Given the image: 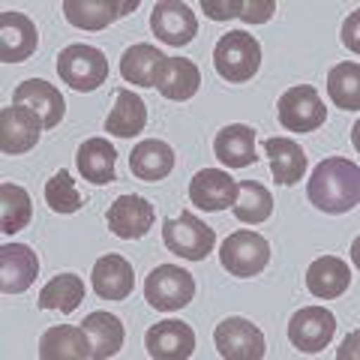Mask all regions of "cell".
I'll list each match as a JSON object with an SVG mask.
<instances>
[{
    "label": "cell",
    "instance_id": "6da1fadb",
    "mask_svg": "<svg viewBox=\"0 0 360 360\" xmlns=\"http://www.w3.org/2000/svg\"><path fill=\"white\" fill-rule=\"evenodd\" d=\"M309 201L324 213H348L360 201V168L345 156H330L315 165L307 186Z\"/></svg>",
    "mask_w": 360,
    "mask_h": 360
},
{
    "label": "cell",
    "instance_id": "7a4b0ae2",
    "mask_svg": "<svg viewBox=\"0 0 360 360\" xmlns=\"http://www.w3.org/2000/svg\"><path fill=\"white\" fill-rule=\"evenodd\" d=\"M213 66H217L219 78L231 84L250 82L262 66V45L246 30H229L213 49Z\"/></svg>",
    "mask_w": 360,
    "mask_h": 360
},
{
    "label": "cell",
    "instance_id": "3957f363",
    "mask_svg": "<svg viewBox=\"0 0 360 360\" xmlns=\"http://www.w3.org/2000/svg\"><path fill=\"white\" fill-rule=\"evenodd\" d=\"M162 243L168 252H174L186 262H205L213 252V243H217V234L207 222H201L195 213H180L174 219L162 222Z\"/></svg>",
    "mask_w": 360,
    "mask_h": 360
},
{
    "label": "cell",
    "instance_id": "277c9868",
    "mask_svg": "<svg viewBox=\"0 0 360 360\" xmlns=\"http://www.w3.org/2000/svg\"><path fill=\"white\" fill-rule=\"evenodd\" d=\"M58 72L60 82L70 84L72 90H82V94H90L99 84H105L108 78V58L94 45H66V49L58 54Z\"/></svg>",
    "mask_w": 360,
    "mask_h": 360
},
{
    "label": "cell",
    "instance_id": "5b68a950",
    "mask_svg": "<svg viewBox=\"0 0 360 360\" xmlns=\"http://www.w3.org/2000/svg\"><path fill=\"white\" fill-rule=\"evenodd\" d=\"M144 297L160 312L184 309L195 297V279L177 264H160L150 270L148 283H144Z\"/></svg>",
    "mask_w": 360,
    "mask_h": 360
},
{
    "label": "cell",
    "instance_id": "8992f818",
    "mask_svg": "<svg viewBox=\"0 0 360 360\" xmlns=\"http://www.w3.org/2000/svg\"><path fill=\"white\" fill-rule=\"evenodd\" d=\"M276 115L288 132H315L328 120V108H324V99L312 84H297L279 96Z\"/></svg>",
    "mask_w": 360,
    "mask_h": 360
},
{
    "label": "cell",
    "instance_id": "52a82bcc",
    "mask_svg": "<svg viewBox=\"0 0 360 360\" xmlns=\"http://www.w3.org/2000/svg\"><path fill=\"white\" fill-rule=\"evenodd\" d=\"M219 262L231 276H258L270 262V243L258 231H234L219 246Z\"/></svg>",
    "mask_w": 360,
    "mask_h": 360
},
{
    "label": "cell",
    "instance_id": "ba28073f",
    "mask_svg": "<svg viewBox=\"0 0 360 360\" xmlns=\"http://www.w3.org/2000/svg\"><path fill=\"white\" fill-rule=\"evenodd\" d=\"M213 342H217L219 357H225V360H262L267 354L264 333L258 330L252 321L238 319V315H231V319L217 324Z\"/></svg>",
    "mask_w": 360,
    "mask_h": 360
},
{
    "label": "cell",
    "instance_id": "9c48e42d",
    "mask_svg": "<svg viewBox=\"0 0 360 360\" xmlns=\"http://www.w3.org/2000/svg\"><path fill=\"white\" fill-rule=\"evenodd\" d=\"M336 333V319L330 309L324 307H303L291 315L288 321V340L295 348L307 354H315L321 348H328Z\"/></svg>",
    "mask_w": 360,
    "mask_h": 360
},
{
    "label": "cell",
    "instance_id": "30bf717a",
    "mask_svg": "<svg viewBox=\"0 0 360 360\" xmlns=\"http://www.w3.org/2000/svg\"><path fill=\"white\" fill-rule=\"evenodd\" d=\"M150 30L156 39H162L165 45H174V49H184L195 39L198 33V18L186 4L180 0H160L153 4L150 13Z\"/></svg>",
    "mask_w": 360,
    "mask_h": 360
},
{
    "label": "cell",
    "instance_id": "8fae6325",
    "mask_svg": "<svg viewBox=\"0 0 360 360\" xmlns=\"http://www.w3.org/2000/svg\"><path fill=\"white\" fill-rule=\"evenodd\" d=\"M42 120L25 105H6L0 111V150L6 156L27 153L39 144Z\"/></svg>",
    "mask_w": 360,
    "mask_h": 360
},
{
    "label": "cell",
    "instance_id": "7c38bea8",
    "mask_svg": "<svg viewBox=\"0 0 360 360\" xmlns=\"http://www.w3.org/2000/svg\"><path fill=\"white\" fill-rule=\"evenodd\" d=\"M139 0H63V15L72 27L103 30L111 21L135 13Z\"/></svg>",
    "mask_w": 360,
    "mask_h": 360
},
{
    "label": "cell",
    "instance_id": "4fadbf2b",
    "mask_svg": "<svg viewBox=\"0 0 360 360\" xmlns=\"http://www.w3.org/2000/svg\"><path fill=\"white\" fill-rule=\"evenodd\" d=\"M153 205L141 195H120L108 205V229L123 240H139L153 229Z\"/></svg>",
    "mask_w": 360,
    "mask_h": 360
},
{
    "label": "cell",
    "instance_id": "5bb4252c",
    "mask_svg": "<svg viewBox=\"0 0 360 360\" xmlns=\"http://www.w3.org/2000/svg\"><path fill=\"white\" fill-rule=\"evenodd\" d=\"M39 276V258L25 243L0 246V291L4 295H21Z\"/></svg>",
    "mask_w": 360,
    "mask_h": 360
},
{
    "label": "cell",
    "instance_id": "9a60e30c",
    "mask_svg": "<svg viewBox=\"0 0 360 360\" xmlns=\"http://www.w3.org/2000/svg\"><path fill=\"white\" fill-rule=\"evenodd\" d=\"M13 105L30 108L33 115L42 120L45 129H54L66 115V103H63L60 90L49 82H42V78H27V82H21L13 94Z\"/></svg>",
    "mask_w": 360,
    "mask_h": 360
},
{
    "label": "cell",
    "instance_id": "2e32d148",
    "mask_svg": "<svg viewBox=\"0 0 360 360\" xmlns=\"http://www.w3.org/2000/svg\"><path fill=\"white\" fill-rule=\"evenodd\" d=\"M144 348L153 360H186L195 352V330L186 321H160L144 333Z\"/></svg>",
    "mask_w": 360,
    "mask_h": 360
},
{
    "label": "cell",
    "instance_id": "e0dca14e",
    "mask_svg": "<svg viewBox=\"0 0 360 360\" xmlns=\"http://www.w3.org/2000/svg\"><path fill=\"white\" fill-rule=\"evenodd\" d=\"M234 198H238V180H234L229 172L205 168V172H198L193 180H189V201L207 213L231 207Z\"/></svg>",
    "mask_w": 360,
    "mask_h": 360
},
{
    "label": "cell",
    "instance_id": "ac0fdd59",
    "mask_svg": "<svg viewBox=\"0 0 360 360\" xmlns=\"http://www.w3.org/2000/svg\"><path fill=\"white\" fill-rule=\"evenodd\" d=\"M39 45V33L33 18L25 13H0V60L21 63L27 60Z\"/></svg>",
    "mask_w": 360,
    "mask_h": 360
},
{
    "label": "cell",
    "instance_id": "d6986e66",
    "mask_svg": "<svg viewBox=\"0 0 360 360\" xmlns=\"http://www.w3.org/2000/svg\"><path fill=\"white\" fill-rule=\"evenodd\" d=\"M90 283H94V291L103 300H127L132 295V285H135L132 264L123 255L108 252L103 258H96Z\"/></svg>",
    "mask_w": 360,
    "mask_h": 360
},
{
    "label": "cell",
    "instance_id": "ffe728a7",
    "mask_svg": "<svg viewBox=\"0 0 360 360\" xmlns=\"http://www.w3.org/2000/svg\"><path fill=\"white\" fill-rule=\"evenodd\" d=\"M348 285H352V270L336 255H321L307 267V288L312 297L333 300L345 295Z\"/></svg>",
    "mask_w": 360,
    "mask_h": 360
},
{
    "label": "cell",
    "instance_id": "44dd1931",
    "mask_svg": "<svg viewBox=\"0 0 360 360\" xmlns=\"http://www.w3.org/2000/svg\"><path fill=\"white\" fill-rule=\"evenodd\" d=\"M39 357L42 360H87V357H94V352H90V340L84 328L58 324V328H49L42 333Z\"/></svg>",
    "mask_w": 360,
    "mask_h": 360
},
{
    "label": "cell",
    "instance_id": "7402d4cb",
    "mask_svg": "<svg viewBox=\"0 0 360 360\" xmlns=\"http://www.w3.org/2000/svg\"><path fill=\"white\" fill-rule=\"evenodd\" d=\"M213 153L229 168H246L255 162V129L246 123H229L213 139Z\"/></svg>",
    "mask_w": 360,
    "mask_h": 360
},
{
    "label": "cell",
    "instance_id": "603a6c76",
    "mask_svg": "<svg viewBox=\"0 0 360 360\" xmlns=\"http://www.w3.org/2000/svg\"><path fill=\"white\" fill-rule=\"evenodd\" d=\"M172 168H174V150L160 139L139 141L129 153V172L139 180H148V184L165 180L172 174Z\"/></svg>",
    "mask_w": 360,
    "mask_h": 360
},
{
    "label": "cell",
    "instance_id": "cb8c5ba5",
    "mask_svg": "<svg viewBox=\"0 0 360 360\" xmlns=\"http://www.w3.org/2000/svg\"><path fill=\"white\" fill-rule=\"evenodd\" d=\"M201 87V72L193 60L186 58H165L160 78H156V90L165 99H174V103H184V99H193Z\"/></svg>",
    "mask_w": 360,
    "mask_h": 360
},
{
    "label": "cell",
    "instance_id": "d4e9b609",
    "mask_svg": "<svg viewBox=\"0 0 360 360\" xmlns=\"http://www.w3.org/2000/svg\"><path fill=\"white\" fill-rule=\"evenodd\" d=\"M144 127H148V105H144V99L139 94H132V90L120 87L115 96V108L105 117V132L117 135V139H132Z\"/></svg>",
    "mask_w": 360,
    "mask_h": 360
},
{
    "label": "cell",
    "instance_id": "484cf974",
    "mask_svg": "<svg viewBox=\"0 0 360 360\" xmlns=\"http://www.w3.org/2000/svg\"><path fill=\"white\" fill-rule=\"evenodd\" d=\"M165 63V54L150 42H139L132 49L123 51L120 58V75L127 78L129 84L139 87H156V78Z\"/></svg>",
    "mask_w": 360,
    "mask_h": 360
},
{
    "label": "cell",
    "instance_id": "4316f807",
    "mask_svg": "<svg viewBox=\"0 0 360 360\" xmlns=\"http://www.w3.org/2000/svg\"><path fill=\"white\" fill-rule=\"evenodd\" d=\"M264 150L270 156V172H274L276 184L283 186H295L307 174V153L297 141L291 139H267Z\"/></svg>",
    "mask_w": 360,
    "mask_h": 360
},
{
    "label": "cell",
    "instance_id": "83f0119b",
    "mask_svg": "<svg viewBox=\"0 0 360 360\" xmlns=\"http://www.w3.org/2000/svg\"><path fill=\"white\" fill-rule=\"evenodd\" d=\"M78 172H82L84 180H90L94 186H105L111 184L115 174V162H117V150L111 148L105 139H87L82 148H78Z\"/></svg>",
    "mask_w": 360,
    "mask_h": 360
},
{
    "label": "cell",
    "instance_id": "f1b7e54d",
    "mask_svg": "<svg viewBox=\"0 0 360 360\" xmlns=\"http://www.w3.org/2000/svg\"><path fill=\"white\" fill-rule=\"evenodd\" d=\"M82 328L87 333L90 352H94L96 360L115 357L123 348V340H127L120 319H117V315H111V312H90L87 319L82 321Z\"/></svg>",
    "mask_w": 360,
    "mask_h": 360
},
{
    "label": "cell",
    "instance_id": "f546056e",
    "mask_svg": "<svg viewBox=\"0 0 360 360\" xmlns=\"http://www.w3.org/2000/svg\"><path fill=\"white\" fill-rule=\"evenodd\" d=\"M82 300H84V283L75 274H58L39 291V309H54L63 315L78 309Z\"/></svg>",
    "mask_w": 360,
    "mask_h": 360
},
{
    "label": "cell",
    "instance_id": "4dcf8cb0",
    "mask_svg": "<svg viewBox=\"0 0 360 360\" xmlns=\"http://www.w3.org/2000/svg\"><path fill=\"white\" fill-rule=\"evenodd\" d=\"M33 217L30 207V195L25 186L18 184H0V231L4 234H15L21 229H27V222Z\"/></svg>",
    "mask_w": 360,
    "mask_h": 360
},
{
    "label": "cell",
    "instance_id": "1f68e13d",
    "mask_svg": "<svg viewBox=\"0 0 360 360\" xmlns=\"http://www.w3.org/2000/svg\"><path fill=\"white\" fill-rule=\"evenodd\" d=\"M231 210L240 222L262 225L274 213V195L262 184H255V180H243V184H238V198H234Z\"/></svg>",
    "mask_w": 360,
    "mask_h": 360
},
{
    "label": "cell",
    "instance_id": "d6a6232c",
    "mask_svg": "<svg viewBox=\"0 0 360 360\" xmlns=\"http://www.w3.org/2000/svg\"><path fill=\"white\" fill-rule=\"evenodd\" d=\"M328 94L336 108L357 111L360 108V66L340 63L328 72Z\"/></svg>",
    "mask_w": 360,
    "mask_h": 360
},
{
    "label": "cell",
    "instance_id": "836d02e7",
    "mask_svg": "<svg viewBox=\"0 0 360 360\" xmlns=\"http://www.w3.org/2000/svg\"><path fill=\"white\" fill-rule=\"evenodd\" d=\"M45 201H49V207L54 213H75L82 210V195H78V189L72 184L70 172H58L49 184H45Z\"/></svg>",
    "mask_w": 360,
    "mask_h": 360
},
{
    "label": "cell",
    "instance_id": "e575fe53",
    "mask_svg": "<svg viewBox=\"0 0 360 360\" xmlns=\"http://www.w3.org/2000/svg\"><path fill=\"white\" fill-rule=\"evenodd\" d=\"M276 13V4L274 0H240V15L246 25H264L270 21V15Z\"/></svg>",
    "mask_w": 360,
    "mask_h": 360
},
{
    "label": "cell",
    "instance_id": "d590c367",
    "mask_svg": "<svg viewBox=\"0 0 360 360\" xmlns=\"http://www.w3.org/2000/svg\"><path fill=\"white\" fill-rule=\"evenodd\" d=\"M205 15L213 21H229L240 15V0H201Z\"/></svg>",
    "mask_w": 360,
    "mask_h": 360
}]
</instances>
